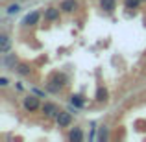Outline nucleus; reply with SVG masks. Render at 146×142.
I'll return each mask as SVG.
<instances>
[{
    "instance_id": "9",
    "label": "nucleus",
    "mask_w": 146,
    "mask_h": 142,
    "mask_svg": "<svg viewBox=\"0 0 146 142\" xmlns=\"http://www.w3.org/2000/svg\"><path fill=\"white\" fill-rule=\"evenodd\" d=\"M59 11L57 7H48L46 11H44V18L46 20H56V18H59Z\"/></svg>"
},
{
    "instance_id": "7",
    "label": "nucleus",
    "mask_w": 146,
    "mask_h": 142,
    "mask_svg": "<svg viewBox=\"0 0 146 142\" xmlns=\"http://www.w3.org/2000/svg\"><path fill=\"white\" fill-rule=\"evenodd\" d=\"M9 50H11L9 37H7L6 33H2V35H0V52H2V53H7Z\"/></svg>"
},
{
    "instance_id": "14",
    "label": "nucleus",
    "mask_w": 146,
    "mask_h": 142,
    "mask_svg": "<svg viewBox=\"0 0 146 142\" xmlns=\"http://www.w3.org/2000/svg\"><path fill=\"white\" fill-rule=\"evenodd\" d=\"M143 2V0H126V7H128V9H135V7H139V4Z\"/></svg>"
},
{
    "instance_id": "17",
    "label": "nucleus",
    "mask_w": 146,
    "mask_h": 142,
    "mask_svg": "<svg viewBox=\"0 0 146 142\" xmlns=\"http://www.w3.org/2000/svg\"><path fill=\"white\" fill-rule=\"evenodd\" d=\"M7 83H9V81H7V78H0V87H6Z\"/></svg>"
},
{
    "instance_id": "15",
    "label": "nucleus",
    "mask_w": 146,
    "mask_h": 142,
    "mask_svg": "<svg viewBox=\"0 0 146 142\" xmlns=\"http://www.w3.org/2000/svg\"><path fill=\"white\" fill-rule=\"evenodd\" d=\"M6 65H7V67H11V68L15 70V67H17V57H15V55H7Z\"/></svg>"
},
{
    "instance_id": "8",
    "label": "nucleus",
    "mask_w": 146,
    "mask_h": 142,
    "mask_svg": "<svg viewBox=\"0 0 146 142\" xmlns=\"http://www.w3.org/2000/svg\"><path fill=\"white\" fill-rule=\"evenodd\" d=\"M68 140H70V142H82V140H83V133H82V129H80V127L70 129V133H68Z\"/></svg>"
},
{
    "instance_id": "5",
    "label": "nucleus",
    "mask_w": 146,
    "mask_h": 142,
    "mask_svg": "<svg viewBox=\"0 0 146 142\" xmlns=\"http://www.w3.org/2000/svg\"><path fill=\"white\" fill-rule=\"evenodd\" d=\"M76 7H78V2H76V0H63L61 6H59V9L63 11V13H72Z\"/></svg>"
},
{
    "instance_id": "4",
    "label": "nucleus",
    "mask_w": 146,
    "mask_h": 142,
    "mask_svg": "<svg viewBox=\"0 0 146 142\" xmlns=\"http://www.w3.org/2000/svg\"><path fill=\"white\" fill-rule=\"evenodd\" d=\"M56 118H57V125H59V127H67V125H70V122H72L70 113H65V111H61Z\"/></svg>"
},
{
    "instance_id": "10",
    "label": "nucleus",
    "mask_w": 146,
    "mask_h": 142,
    "mask_svg": "<svg viewBox=\"0 0 146 142\" xmlns=\"http://www.w3.org/2000/svg\"><path fill=\"white\" fill-rule=\"evenodd\" d=\"M100 7H102L104 11H113L115 7H117V2H115V0H100Z\"/></svg>"
},
{
    "instance_id": "13",
    "label": "nucleus",
    "mask_w": 146,
    "mask_h": 142,
    "mask_svg": "<svg viewBox=\"0 0 146 142\" xmlns=\"http://www.w3.org/2000/svg\"><path fill=\"white\" fill-rule=\"evenodd\" d=\"M106 98H107V90L104 87H100L96 90V102H106Z\"/></svg>"
},
{
    "instance_id": "3",
    "label": "nucleus",
    "mask_w": 146,
    "mask_h": 142,
    "mask_svg": "<svg viewBox=\"0 0 146 142\" xmlns=\"http://www.w3.org/2000/svg\"><path fill=\"white\" fill-rule=\"evenodd\" d=\"M39 18H41V13H39V11H32V13H28L24 17L22 26H35L37 22H39Z\"/></svg>"
},
{
    "instance_id": "12",
    "label": "nucleus",
    "mask_w": 146,
    "mask_h": 142,
    "mask_svg": "<svg viewBox=\"0 0 146 142\" xmlns=\"http://www.w3.org/2000/svg\"><path fill=\"white\" fill-rule=\"evenodd\" d=\"M70 103H72L74 107H83V103H85V100H83V98H82L80 94H72V96H70Z\"/></svg>"
},
{
    "instance_id": "16",
    "label": "nucleus",
    "mask_w": 146,
    "mask_h": 142,
    "mask_svg": "<svg viewBox=\"0 0 146 142\" xmlns=\"http://www.w3.org/2000/svg\"><path fill=\"white\" fill-rule=\"evenodd\" d=\"M19 9H21V7H19L17 6V4H11V6L9 7H7V13H9V15H13V13H17V11Z\"/></svg>"
},
{
    "instance_id": "2",
    "label": "nucleus",
    "mask_w": 146,
    "mask_h": 142,
    "mask_svg": "<svg viewBox=\"0 0 146 142\" xmlns=\"http://www.w3.org/2000/svg\"><path fill=\"white\" fill-rule=\"evenodd\" d=\"M22 105H24L26 111H37L39 109V100H37V96H26L24 102H22Z\"/></svg>"
},
{
    "instance_id": "11",
    "label": "nucleus",
    "mask_w": 146,
    "mask_h": 142,
    "mask_svg": "<svg viewBox=\"0 0 146 142\" xmlns=\"http://www.w3.org/2000/svg\"><path fill=\"white\" fill-rule=\"evenodd\" d=\"M15 72H17V74H21V76H30L32 68H30V65L21 63V65H17V67H15Z\"/></svg>"
},
{
    "instance_id": "1",
    "label": "nucleus",
    "mask_w": 146,
    "mask_h": 142,
    "mask_svg": "<svg viewBox=\"0 0 146 142\" xmlns=\"http://www.w3.org/2000/svg\"><path fill=\"white\" fill-rule=\"evenodd\" d=\"M65 83H67V76L65 74H56L48 81V90L50 92H59V89L65 87Z\"/></svg>"
},
{
    "instance_id": "6",
    "label": "nucleus",
    "mask_w": 146,
    "mask_h": 142,
    "mask_svg": "<svg viewBox=\"0 0 146 142\" xmlns=\"http://www.w3.org/2000/svg\"><path fill=\"white\" fill-rule=\"evenodd\" d=\"M43 113L46 114V116H57L61 111H59V107L54 105V103H44L43 105Z\"/></svg>"
}]
</instances>
